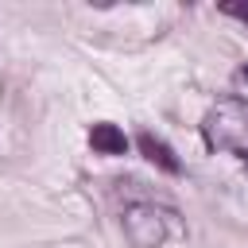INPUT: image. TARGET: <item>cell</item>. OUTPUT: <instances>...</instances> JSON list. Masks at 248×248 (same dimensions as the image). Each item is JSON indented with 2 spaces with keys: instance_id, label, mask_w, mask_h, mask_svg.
Wrapping results in <instances>:
<instances>
[{
  "instance_id": "5b68a950",
  "label": "cell",
  "mask_w": 248,
  "mask_h": 248,
  "mask_svg": "<svg viewBox=\"0 0 248 248\" xmlns=\"http://www.w3.org/2000/svg\"><path fill=\"white\" fill-rule=\"evenodd\" d=\"M221 12H225V16H236V19L248 23V4H221Z\"/></svg>"
},
{
  "instance_id": "6da1fadb",
  "label": "cell",
  "mask_w": 248,
  "mask_h": 248,
  "mask_svg": "<svg viewBox=\"0 0 248 248\" xmlns=\"http://www.w3.org/2000/svg\"><path fill=\"white\" fill-rule=\"evenodd\" d=\"M202 136H205V143H209L213 151H232L236 159L248 163V101L236 97V93L221 97V101L205 112Z\"/></svg>"
},
{
  "instance_id": "8992f818",
  "label": "cell",
  "mask_w": 248,
  "mask_h": 248,
  "mask_svg": "<svg viewBox=\"0 0 248 248\" xmlns=\"http://www.w3.org/2000/svg\"><path fill=\"white\" fill-rule=\"evenodd\" d=\"M240 81H248V66H240Z\"/></svg>"
},
{
  "instance_id": "7a4b0ae2",
  "label": "cell",
  "mask_w": 248,
  "mask_h": 248,
  "mask_svg": "<svg viewBox=\"0 0 248 248\" xmlns=\"http://www.w3.org/2000/svg\"><path fill=\"white\" fill-rule=\"evenodd\" d=\"M124 236L132 240V248H163L167 240L182 236V221L170 205L140 202L124 209Z\"/></svg>"
},
{
  "instance_id": "3957f363",
  "label": "cell",
  "mask_w": 248,
  "mask_h": 248,
  "mask_svg": "<svg viewBox=\"0 0 248 248\" xmlns=\"http://www.w3.org/2000/svg\"><path fill=\"white\" fill-rule=\"evenodd\" d=\"M89 143H93V151H101V155H124V151H128V140H124V132H120L116 124H93Z\"/></svg>"
},
{
  "instance_id": "277c9868",
  "label": "cell",
  "mask_w": 248,
  "mask_h": 248,
  "mask_svg": "<svg viewBox=\"0 0 248 248\" xmlns=\"http://www.w3.org/2000/svg\"><path fill=\"white\" fill-rule=\"evenodd\" d=\"M140 151H143V155H147L155 167H163L167 174H178V170H182V163L174 159V151H170L163 140H155L151 132H143V136H140Z\"/></svg>"
}]
</instances>
